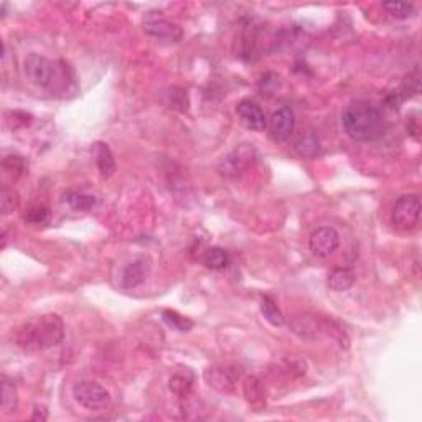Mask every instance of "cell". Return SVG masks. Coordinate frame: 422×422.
I'll list each match as a JSON object with an SVG mask.
<instances>
[{
	"label": "cell",
	"mask_w": 422,
	"mask_h": 422,
	"mask_svg": "<svg viewBox=\"0 0 422 422\" xmlns=\"http://www.w3.org/2000/svg\"><path fill=\"white\" fill-rule=\"evenodd\" d=\"M236 112H238V118L243 122V126L249 129V131L261 132L266 129V116H264L263 109L256 103L244 99V101L238 104Z\"/></svg>",
	"instance_id": "30bf717a"
},
{
	"label": "cell",
	"mask_w": 422,
	"mask_h": 422,
	"mask_svg": "<svg viewBox=\"0 0 422 422\" xmlns=\"http://www.w3.org/2000/svg\"><path fill=\"white\" fill-rule=\"evenodd\" d=\"M18 207V196L12 188L9 187H2V192H0V210H2V215H10L17 210Z\"/></svg>",
	"instance_id": "484cf974"
},
{
	"label": "cell",
	"mask_w": 422,
	"mask_h": 422,
	"mask_svg": "<svg viewBox=\"0 0 422 422\" xmlns=\"http://www.w3.org/2000/svg\"><path fill=\"white\" fill-rule=\"evenodd\" d=\"M291 330L300 339H317L321 332H325V319H319L311 313L297 315L291 321Z\"/></svg>",
	"instance_id": "8fae6325"
},
{
	"label": "cell",
	"mask_w": 422,
	"mask_h": 422,
	"mask_svg": "<svg viewBox=\"0 0 422 422\" xmlns=\"http://www.w3.org/2000/svg\"><path fill=\"white\" fill-rule=\"evenodd\" d=\"M421 218V198L419 195H403L397 198L391 211L393 224L403 231L416 228Z\"/></svg>",
	"instance_id": "277c9868"
},
{
	"label": "cell",
	"mask_w": 422,
	"mask_h": 422,
	"mask_svg": "<svg viewBox=\"0 0 422 422\" xmlns=\"http://www.w3.org/2000/svg\"><path fill=\"white\" fill-rule=\"evenodd\" d=\"M383 9L388 12L391 17L395 18H411L414 14H416V7L412 3H406V2H386L383 3Z\"/></svg>",
	"instance_id": "d4e9b609"
},
{
	"label": "cell",
	"mask_w": 422,
	"mask_h": 422,
	"mask_svg": "<svg viewBox=\"0 0 422 422\" xmlns=\"http://www.w3.org/2000/svg\"><path fill=\"white\" fill-rule=\"evenodd\" d=\"M48 419V411L45 408H35L34 409V414H31V421H40V422H43V421H47Z\"/></svg>",
	"instance_id": "f1b7e54d"
},
{
	"label": "cell",
	"mask_w": 422,
	"mask_h": 422,
	"mask_svg": "<svg viewBox=\"0 0 422 422\" xmlns=\"http://www.w3.org/2000/svg\"><path fill=\"white\" fill-rule=\"evenodd\" d=\"M148 267H150L148 266V261L144 259V257L132 261V263L124 269V274H122L124 287L134 289L142 284L148 276Z\"/></svg>",
	"instance_id": "5bb4252c"
},
{
	"label": "cell",
	"mask_w": 422,
	"mask_h": 422,
	"mask_svg": "<svg viewBox=\"0 0 422 422\" xmlns=\"http://www.w3.org/2000/svg\"><path fill=\"white\" fill-rule=\"evenodd\" d=\"M92 155H94L96 166H98L99 172H101L104 179H109V176L114 175L116 162L114 157H112L111 148L107 147V144L104 142L92 144Z\"/></svg>",
	"instance_id": "9a60e30c"
},
{
	"label": "cell",
	"mask_w": 422,
	"mask_h": 422,
	"mask_svg": "<svg viewBox=\"0 0 422 422\" xmlns=\"http://www.w3.org/2000/svg\"><path fill=\"white\" fill-rule=\"evenodd\" d=\"M144 30L157 40H163V42H180L183 37V30L180 25L170 22V20L163 17L160 12H148L144 17Z\"/></svg>",
	"instance_id": "8992f818"
},
{
	"label": "cell",
	"mask_w": 422,
	"mask_h": 422,
	"mask_svg": "<svg viewBox=\"0 0 422 422\" xmlns=\"http://www.w3.org/2000/svg\"><path fill=\"white\" fill-rule=\"evenodd\" d=\"M311 251L319 257H328L340 246V235L333 228L324 226L315 230L308 239Z\"/></svg>",
	"instance_id": "ba28073f"
},
{
	"label": "cell",
	"mask_w": 422,
	"mask_h": 422,
	"mask_svg": "<svg viewBox=\"0 0 422 422\" xmlns=\"http://www.w3.org/2000/svg\"><path fill=\"white\" fill-rule=\"evenodd\" d=\"M320 148V140L319 135L315 134L313 131H307L305 134H302L299 137V140L295 142V150L300 157H307V159H312L319 154Z\"/></svg>",
	"instance_id": "d6986e66"
},
{
	"label": "cell",
	"mask_w": 422,
	"mask_h": 422,
	"mask_svg": "<svg viewBox=\"0 0 422 422\" xmlns=\"http://www.w3.org/2000/svg\"><path fill=\"white\" fill-rule=\"evenodd\" d=\"M327 284L332 291L345 292L348 291V289H352L353 284H355V274H353V271H350V269H335V271H332L330 276H328Z\"/></svg>",
	"instance_id": "ac0fdd59"
},
{
	"label": "cell",
	"mask_w": 422,
	"mask_h": 422,
	"mask_svg": "<svg viewBox=\"0 0 422 422\" xmlns=\"http://www.w3.org/2000/svg\"><path fill=\"white\" fill-rule=\"evenodd\" d=\"M244 396H246L248 403L252 406H263L266 401V391H264L263 381L257 376H248L243 383Z\"/></svg>",
	"instance_id": "e0dca14e"
},
{
	"label": "cell",
	"mask_w": 422,
	"mask_h": 422,
	"mask_svg": "<svg viewBox=\"0 0 422 422\" xmlns=\"http://www.w3.org/2000/svg\"><path fill=\"white\" fill-rule=\"evenodd\" d=\"M417 120L419 119H414V118H408V131L409 134H412L414 137L419 139V124H417Z\"/></svg>",
	"instance_id": "83f0119b"
},
{
	"label": "cell",
	"mask_w": 422,
	"mask_h": 422,
	"mask_svg": "<svg viewBox=\"0 0 422 422\" xmlns=\"http://www.w3.org/2000/svg\"><path fill=\"white\" fill-rule=\"evenodd\" d=\"M252 154H256V150L252 147L243 146L236 148L231 155H228L226 159L221 162V174L223 175H238L241 170H244L248 166L252 163Z\"/></svg>",
	"instance_id": "7c38bea8"
},
{
	"label": "cell",
	"mask_w": 422,
	"mask_h": 422,
	"mask_svg": "<svg viewBox=\"0 0 422 422\" xmlns=\"http://www.w3.org/2000/svg\"><path fill=\"white\" fill-rule=\"evenodd\" d=\"M195 386V375L190 368L176 369L168 380V388L179 397H188L192 395V389Z\"/></svg>",
	"instance_id": "4fadbf2b"
},
{
	"label": "cell",
	"mask_w": 422,
	"mask_h": 422,
	"mask_svg": "<svg viewBox=\"0 0 422 422\" xmlns=\"http://www.w3.org/2000/svg\"><path fill=\"white\" fill-rule=\"evenodd\" d=\"M205 381L221 395H231L236 388V375L224 367H210L203 373Z\"/></svg>",
	"instance_id": "9c48e42d"
},
{
	"label": "cell",
	"mask_w": 422,
	"mask_h": 422,
	"mask_svg": "<svg viewBox=\"0 0 422 422\" xmlns=\"http://www.w3.org/2000/svg\"><path fill=\"white\" fill-rule=\"evenodd\" d=\"M48 216H50V210L45 205H31L25 213V220L31 224H43L48 221Z\"/></svg>",
	"instance_id": "4316f807"
},
{
	"label": "cell",
	"mask_w": 422,
	"mask_h": 422,
	"mask_svg": "<svg viewBox=\"0 0 422 422\" xmlns=\"http://www.w3.org/2000/svg\"><path fill=\"white\" fill-rule=\"evenodd\" d=\"M162 319L168 327H172L174 330H179V332H188V330H192V327H193V321L190 319L180 315V313L175 311H163Z\"/></svg>",
	"instance_id": "cb8c5ba5"
},
{
	"label": "cell",
	"mask_w": 422,
	"mask_h": 422,
	"mask_svg": "<svg viewBox=\"0 0 422 422\" xmlns=\"http://www.w3.org/2000/svg\"><path fill=\"white\" fill-rule=\"evenodd\" d=\"M76 403L88 411H103L111 404V395L106 388L94 381H81L73 388Z\"/></svg>",
	"instance_id": "3957f363"
},
{
	"label": "cell",
	"mask_w": 422,
	"mask_h": 422,
	"mask_svg": "<svg viewBox=\"0 0 422 422\" xmlns=\"http://www.w3.org/2000/svg\"><path fill=\"white\" fill-rule=\"evenodd\" d=\"M64 202L70 205L75 211H91L98 203V200L92 195H86V193L81 192H68L64 195Z\"/></svg>",
	"instance_id": "ffe728a7"
},
{
	"label": "cell",
	"mask_w": 422,
	"mask_h": 422,
	"mask_svg": "<svg viewBox=\"0 0 422 422\" xmlns=\"http://www.w3.org/2000/svg\"><path fill=\"white\" fill-rule=\"evenodd\" d=\"M295 129V116L291 107L284 106L272 112L269 119V134L271 139L277 144H284L291 139Z\"/></svg>",
	"instance_id": "52a82bcc"
},
{
	"label": "cell",
	"mask_w": 422,
	"mask_h": 422,
	"mask_svg": "<svg viewBox=\"0 0 422 422\" xmlns=\"http://www.w3.org/2000/svg\"><path fill=\"white\" fill-rule=\"evenodd\" d=\"M261 312H263L264 319L271 325H274V327H282L284 325L282 312L277 307L276 300L272 299L271 295H264L263 299H261Z\"/></svg>",
	"instance_id": "7402d4cb"
},
{
	"label": "cell",
	"mask_w": 422,
	"mask_h": 422,
	"mask_svg": "<svg viewBox=\"0 0 422 422\" xmlns=\"http://www.w3.org/2000/svg\"><path fill=\"white\" fill-rule=\"evenodd\" d=\"M0 401H2V411L5 414L14 412L18 406V396H17V386H15L14 380H10L9 376L3 375L0 378Z\"/></svg>",
	"instance_id": "2e32d148"
},
{
	"label": "cell",
	"mask_w": 422,
	"mask_h": 422,
	"mask_svg": "<svg viewBox=\"0 0 422 422\" xmlns=\"http://www.w3.org/2000/svg\"><path fill=\"white\" fill-rule=\"evenodd\" d=\"M203 263L205 266L213 269V271H221V269H226L228 264H230V256L221 248H208L203 254Z\"/></svg>",
	"instance_id": "44dd1931"
},
{
	"label": "cell",
	"mask_w": 422,
	"mask_h": 422,
	"mask_svg": "<svg viewBox=\"0 0 422 422\" xmlns=\"http://www.w3.org/2000/svg\"><path fill=\"white\" fill-rule=\"evenodd\" d=\"M341 126L355 142H373L384 132L381 112L368 101H353L341 114Z\"/></svg>",
	"instance_id": "7a4b0ae2"
},
{
	"label": "cell",
	"mask_w": 422,
	"mask_h": 422,
	"mask_svg": "<svg viewBox=\"0 0 422 422\" xmlns=\"http://www.w3.org/2000/svg\"><path fill=\"white\" fill-rule=\"evenodd\" d=\"M2 167H3V170H5V174L9 175L12 180L20 179V176L25 174V170H27L25 160H23V157H20V155L5 157V159H3Z\"/></svg>",
	"instance_id": "603a6c76"
},
{
	"label": "cell",
	"mask_w": 422,
	"mask_h": 422,
	"mask_svg": "<svg viewBox=\"0 0 422 422\" xmlns=\"http://www.w3.org/2000/svg\"><path fill=\"white\" fill-rule=\"evenodd\" d=\"M64 324L56 313H45L25 321L15 333V343L25 352H43L63 341Z\"/></svg>",
	"instance_id": "6da1fadb"
},
{
	"label": "cell",
	"mask_w": 422,
	"mask_h": 422,
	"mask_svg": "<svg viewBox=\"0 0 422 422\" xmlns=\"http://www.w3.org/2000/svg\"><path fill=\"white\" fill-rule=\"evenodd\" d=\"M23 73L31 84L40 88L51 86L56 78V66L45 56L40 55H28L23 60Z\"/></svg>",
	"instance_id": "5b68a950"
}]
</instances>
